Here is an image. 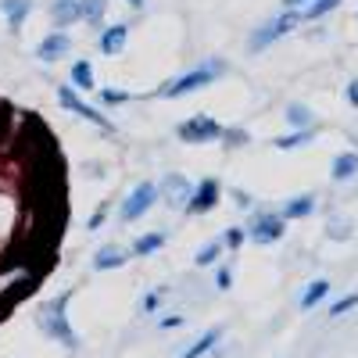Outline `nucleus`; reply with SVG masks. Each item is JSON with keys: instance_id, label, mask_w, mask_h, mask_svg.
Returning a JSON list of instances; mask_svg holds the SVG:
<instances>
[{"instance_id": "15", "label": "nucleus", "mask_w": 358, "mask_h": 358, "mask_svg": "<svg viewBox=\"0 0 358 358\" xmlns=\"http://www.w3.org/2000/svg\"><path fill=\"white\" fill-rule=\"evenodd\" d=\"M0 15L8 18L11 33H18V29L25 25V18L33 15V0H0Z\"/></svg>"}, {"instance_id": "1", "label": "nucleus", "mask_w": 358, "mask_h": 358, "mask_svg": "<svg viewBox=\"0 0 358 358\" xmlns=\"http://www.w3.org/2000/svg\"><path fill=\"white\" fill-rule=\"evenodd\" d=\"M222 76H226V62H222V57H208L204 65H197V69H190V72H183V76L162 83L158 97H162V101L190 97V94H197V90H204V86H212V83L222 79Z\"/></svg>"}, {"instance_id": "28", "label": "nucleus", "mask_w": 358, "mask_h": 358, "mask_svg": "<svg viewBox=\"0 0 358 358\" xmlns=\"http://www.w3.org/2000/svg\"><path fill=\"white\" fill-rule=\"evenodd\" d=\"M244 241H248V229H244V226H229V229L222 233V248H229V251L244 248Z\"/></svg>"}, {"instance_id": "33", "label": "nucleus", "mask_w": 358, "mask_h": 358, "mask_svg": "<svg viewBox=\"0 0 358 358\" xmlns=\"http://www.w3.org/2000/svg\"><path fill=\"white\" fill-rule=\"evenodd\" d=\"M104 215H108V208H97V212L86 219V229H90V233H94V229H101V226H104Z\"/></svg>"}, {"instance_id": "25", "label": "nucleus", "mask_w": 358, "mask_h": 358, "mask_svg": "<svg viewBox=\"0 0 358 358\" xmlns=\"http://www.w3.org/2000/svg\"><path fill=\"white\" fill-rule=\"evenodd\" d=\"M312 136H315V126H312V129H294V133H287V136H276L273 147H280V151H294V147L312 143Z\"/></svg>"}, {"instance_id": "23", "label": "nucleus", "mask_w": 358, "mask_h": 358, "mask_svg": "<svg viewBox=\"0 0 358 358\" xmlns=\"http://www.w3.org/2000/svg\"><path fill=\"white\" fill-rule=\"evenodd\" d=\"M337 8H341V0H308V4L297 11V15H301V22H319L326 15H334Z\"/></svg>"}, {"instance_id": "35", "label": "nucleus", "mask_w": 358, "mask_h": 358, "mask_svg": "<svg viewBox=\"0 0 358 358\" xmlns=\"http://www.w3.org/2000/svg\"><path fill=\"white\" fill-rule=\"evenodd\" d=\"M344 94H348V104H351V108H358V79H351V83H348Z\"/></svg>"}, {"instance_id": "34", "label": "nucleus", "mask_w": 358, "mask_h": 358, "mask_svg": "<svg viewBox=\"0 0 358 358\" xmlns=\"http://www.w3.org/2000/svg\"><path fill=\"white\" fill-rule=\"evenodd\" d=\"M158 326H162V330H179V326H183V315H165Z\"/></svg>"}, {"instance_id": "13", "label": "nucleus", "mask_w": 358, "mask_h": 358, "mask_svg": "<svg viewBox=\"0 0 358 358\" xmlns=\"http://www.w3.org/2000/svg\"><path fill=\"white\" fill-rule=\"evenodd\" d=\"M129 262V251L118 248V244H104L97 255H94V268L97 273H111V268H122Z\"/></svg>"}, {"instance_id": "14", "label": "nucleus", "mask_w": 358, "mask_h": 358, "mask_svg": "<svg viewBox=\"0 0 358 358\" xmlns=\"http://www.w3.org/2000/svg\"><path fill=\"white\" fill-rule=\"evenodd\" d=\"M50 22H54V29H69V25L83 22L79 0H54V4H50Z\"/></svg>"}, {"instance_id": "19", "label": "nucleus", "mask_w": 358, "mask_h": 358, "mask_svg": "<svg viewBox=\"0 0 358 358\" xmlns=\"http://www.w3.org/2000/svg\"><path fill=\"white\" fill-rule=\"evenodd\" d=\"M330 176H334V183H348V179H355V176H358V155H355V151L337 155Z\"/></svg>"}, {"instance_id": "5", "label": "nucleus", "mask_w": 358, "mask_h": 358, "mask_svg": "<svg viewBox=\"0 0 358 358\" xmlns=\"http://www.w3.org/2000/svg\"><path fill=\"white\" fill-rule=\"evenodd\" d=\"M57 104H62L65 111H72V115H79V118H86L90 126H97V129H104V133H111L115 126H111V118H104V111H97V108H90L83 97H79V90L69 83V86H57Z\"/></svg>"}, {"instance_id": "26", "label": "nucleus", "mask_w": 358, "mask_h": 358, "mask_svg": "<svg viewBox=\"0 0 358 358\" xmlns=\"http://www.w3.org/2000/svg\"><path fill=\"white\" fill-rule=\"evenodd\" d=\"M222 251H226V248H222V241H208L204 248H197V255H194V265H197V268L215 265V262L222 258Z\"/></svg>"}, {"instance_id": "3", "label": "nucleus", "mask_w": 358, "mask_h": 358, "mask_svg": "<svg viewBox=\"0 0 358 358\" xmlns=\"http://www.w3.org/2000/svg\"><path fill=\"white\" fill-rule=\"evenodd\" d=\"M297 25H301V15H297V8H287L283 15L268 18L265 25H258V29H255V33H251V40H248V50H251V54H262V50H268L273 43H280L287 33H294Z\"/></svg>"}, {"instance_id": "7", "label": "nucleus", "mask_w": 358, "mask_h": 358, "mask_svg": "<svg viewBox=\"0 0 358 358\" xmlns=\"http://www.w3.org/2000/svg\"><path fill=\"white\" fill-rule=\"evenodd\" d=\"M283 233H287V219L280 212H255L248 222V241L255 244H276L283 241Z\"/></svg>"}, {"instance_id": "12", "label": "nucleus", "mask_w": 358, "mask_h": 358, "mask_svg": "<svg viewBox=\"0 0 358 358\" xmlns=\"http://www.w3.org/2000/svg\"><path fill=\"white\" fill-rule=\"evenodd\" d=\"M129 43V25L126 22H115V25H101V33H97V47L101 54L115 57V54H122Z\"/></svg>"}, {"instance_id": "30", "label": "nucleus", "mask_w": 358, "mask_h": 358, "mask_svg": "<svg viewBox=\"0 0 358 358\" xmlns=\"http://www.w3.org/2000/svg\"><path fill=\"white\" fill-rule=\"evenodd\" d=\"M222 140H226L229 147H244V143H248L251 136H248L244 129H222Z\"/></svg>"}, {"instance_id": "32", "label": "nucleus", "mask_w": 358, "mask_h": 358, "mask_svg": "<svg viewBox=\"0 0 358 358\" xmlns=\"http://www.w3.org/2000/svg\"><path fill=\"white\" fill-rule=\"evenodd\" d=\"M158 305H162V290L143 294V301H140V308H143V312H158Z\"/></svg>"}, {"instance_id": "24", "label": "nucleus", "mask_w": 358, "mask_h": 358, "mask_svg": "<svg viewBox=\"0 0 358 358\" xmlns=\"http://www.w3.org/2000/svg\"><path fill=\"white\" fill-rule=\"evenodd\" d=\"M326 297H330V280H312V283L305 287V294H301V308L312 312L319 301H326Z\"/></svg>"}, {"instance_id": "10", "label": "nucleus", "mask_w": 358, "mask_h": 358, "mask_svg": "<svg viewBox=\"0 0 358 358\" xmlns=\"http://www.w3.org/2000/svg\"><path fill=\"white\" fill-rule=\"evenodd\" d=\"M190 190H194L190 179H187V176H179V172H172V176H165L162 183H158V201H165L169 208H187Z\"/></svg>"}, {"instance_id": "18", "label": "nucleus", "mask_w": 358, "mask_h": 358, "mask_svg": "<svg viewBox=\"0 0 358 358\" xmlns=\"http://www.w3.org/2000/svg\"><path fill=\"white\" fill-rule=\"evenodd\" d=\"M162 248H165V233L155 229V233H140L136 241H133V248H129V255L147 258V255H155V251H162Z\"/></svg>"}, {"instance_id": "21", "label": "nucleus", "mask_w": 358, "mask_h": 358, "mask_svg": "<svg viewBox=\"0 0 358 358\" xmlns=\"http://www.w3.org/2000/svg\"><path fill=\"white\" fill-rule=\"evenodd\" d=\"M219 341H222V326H215V330L201 334V337H197V341H194V344H190V348L183 351V358H204V355L212 351V348H215Z\"/></svg>"}, {"instance_id": "9", "label": "nucleus", "mask_w": 358, "mask_h": 358, "mask_svg": "<svg viewBox=\"0 0 358 358\" xmlns=\"http://www.w3.org/2000/svg\"><path fill=\"white\" fill-rule=\"evenodd\" d=\"M18 215H22L18 197H15L11 190L0 187V251L11 244V236H15V229H18Z\"/></svg>"}, {"instance_id": "29", "label": "nucleus", "mask_w": 358, "mask_h": 358, "mask_svg": "<svg viewBox=\"0 0 358 358\" xmlns=\"http://www.w3.org/2000/svg\"><path fill=\"white\" fill-rule=\"evenodd\" d=\"M355 305H358V290H355V294H348V297H341V301H334V305H330V315L337 319V315H344V312H351Z\"/></svg>"}, {"instance_id": "37", "label": "nucleus", "mask_w": 358, "mask_h": 358, "mask_svg": "<svg viewBox=\"0 0 358 358\" xmlns=\"http://www.w3.org/2000/svg\"><path fill=\"white\" fill-rule=\"evenodd\" d=\"M126 4H129V8H133V11H140V8H143V4H147V0H126Z\"/></svg>"}, {"instance_id": "16", "label": "nucleus", "mask_w": 358, "mask_h": 358, "mask_svg": "<svg viewBox=\"0 0 358 358\" xmlns=\"http://www.w3.org/2000/svg\"><path fill=\"white\" fill-rule=\"evenodd\" d=\"M69 79H72L76 90H97V72H94V65H90V57H79V62H72Z\"/></svg>"}, {"instance_id": "11", "label": "nucleus", "mask_w": 358, "mask_h": 358, "mask_svg": "<svg viewBox=\"0 0 358 358\" xmlns=\"http://www.w3.org/2000/svg\"><path fill=\"white\" fill-rule=\"evenodd\" d=\"M72 50V36H69V29H54V33H47L36 47V57L43 65H54V62H62V57Z\"/></svg>"}, {"instance_id": "8", "label": "nucleus", "mask_w": 358, "mask_h": 358, "mask_svg": "<svg viewBox=\"0 0 358 358\" xmlns=\"http://www.w3.org/2000/svg\"><path fill=\"white\" fill-rule=\"evenodd\" d=\"M219 197H222L219 179L204 176L201 183H194V190H190V201H187V208H183V212H187V215H208L212 208H219Z\"/></svg>"}, {"instance_id": "2", "label": "nucleus", "mask_w": 358, "mask_h": 358, "mask_svg": "<svg viewBox=\"0 0 358 358\" xmlns=\"http://www.w3.org/2000/svg\"><path fill=\"white\" fill-rule=\"evenodd\" d=\"M69 301H72V294H62V297H50V301L40 308V326H43V334L54 337V341H62L65 348H76V334H72V322H69Z\"/></svg>"}, {"instance_id": "38", "label": "nucleus", "mask_w": 358, "mask_h": 358, "mask_svg": "<svg viewBox=\"0 0 358 358\" xmlns=\"http://www.w3.org/2000/svg\"><path fill=\"white\" fill-rule=\"evenodd\" d=\"M287 8H301V4H308V0H283Z\"/></svg>"}, {"instance_id": "36", "label": "nucleus", "mask_w": 358, "mask_h": 358, "mask_svg": "<svg viewBox=\"0 0 358 358\" xmlns=\"http://www.w3.org/2000/svg\"><path fill=\"white\" fill-rule=\"evenodd\" d=\"M233 197H236V208H251V197L244 190H233Z\"/></svg>"}, {"instance_id": "20", "label": "nucleus", "mask_w": 358, "mask_h": 358, "mask_svg": "<svg viewBox=\"0 0 358 358\" xmlns=\"http://www.w3.org/2000/svg\"><path fill=\"white\" fill-rule=\"evenodd\" d=\"M283 115H287V126H290V129H312V126H315V115H312L308 104H297V101H294V104H287Z\"/></svg>"}, {"instance_id": "22", "label": "nucleus", "mask_w": 358, "mask_h": 358, "mask_svg": "<svg viewBox=\"0 0 358 358\" xmlns=\"http://www.w3.org/2000/svg\"><path fill=\"white\" fill-rule=\"evenodd\" d=\"M79 15L86 25L101 29L104 25V15H108V0H79Z\"/></svg>"}, {"instance_id": "6", "label": "nucleus", "mask_w": 358, "mask_h": 358, "mask_svg": "<svg viewBox=\"0 0 358 358\" xmlns=\"http://www.w3.org/2000/svg\"><path fill=\"white\" fill-rule=\"evenodd\" d=\"M176 136L190 143V147H201V143H212V140H222V126L215 122L212 115H194L187 122L176 126Z\"/></svg>"}, {"instance_id": "4", "label": "nucleus", "mask_w": 358, "mask_h": 358, "mask_svg": "<svg viewBox=\"0 0 358 358\" xmlns=\"http://www.w3.org/2000/svg\"><path fill=\"white\" fill-rule=\"evenodd\" d=\"M158 204V183L155 179H143V183H136L129 194H126V201L118 204V222H136V219H143L151 208Z\"/></svg>"}, {"instance_id": "27", "label": "nucleus", "mask_w": 358, "mask_h": 358, "mask_svg": "<svg viewBox=\"0 0 358 358\" xmlns=\"http://www.w3.org/2000/svg\"><path fill=\"white\" fill-rule=\"evenodd\" d=\"M97 97H101V104L115 108V104H126L133 94H129V90H118V86H101V90H97Z\"/></svg>"}, {"instance_id": "31", "label": "nucleus", "mask_w": 358, "mask_h": 358, "mask_svg": "<svg viewBox=\"0 0 358 358\" xmlns=\"http://www.w3.org/2000/svg\"><path fill=\"white\" fill-rule=\"evenodd\" d=\"M215 287H219V290H229V287H233V268H229V265H219V268H215Z\"/></svg>"}, {"instance_id": "17", "label": "nucleus", "mask_w": 358, "mask_h": 358, "mask_svg": "<svg viewBox=\"0 0 358 358\" xmlns=\"http://www.w3.org/2000/svg\"><path fill=\"white\" fill-rule=\"evenodd\" d=\"M312 212H315V197H312V194H297V197H290V201L280 208L283 219H308Z\"/></svg>"}]
</instances>
